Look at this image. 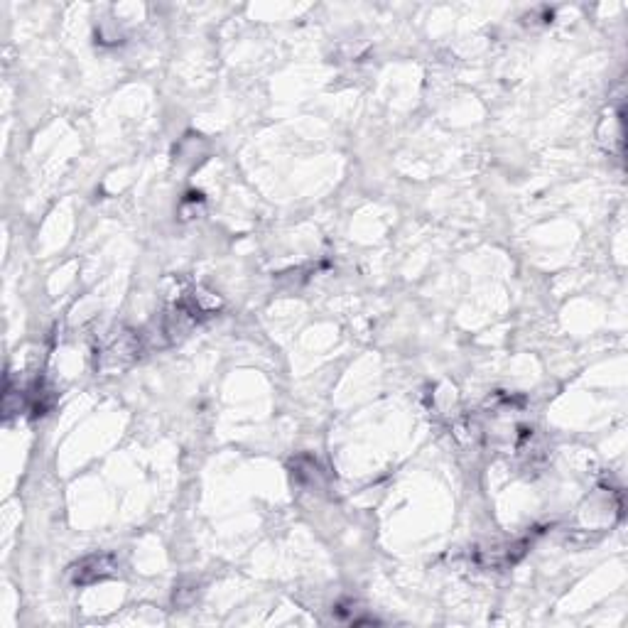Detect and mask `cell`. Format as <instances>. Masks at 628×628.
<instances>
[{"label":"cell","instance_id":"6da1fadb","mask_svg":"<svg viewBox=\"0 0 628 628\" xmlns=\"http://www.w3.org/2000/svg\"><path fill=\"white\" fill-rule=\"evenodd\" d=\"M140 351H143V344H140V334L135 332H118L104 349L99 351V359H96V366L104 373H123L126 368H131L135 361L140 359Z\"/></svg>","mask_w":628,"mask_h":628},{"label":"cell","instance_id":"7a4b0ae2","mask_svg":"<svg viewBox=\"0 0 628 628\" xmlns=\"http://www.w3.org/2000/svg\"><path fill=\"white\" fill-rule=\"evenodd\" d=\"M118 575V560L113 555H91L72 567V582L77 587L96 584L101 579Z\"/></svg>","mask_w":628,"mask_h":628}]
</instances>
